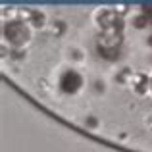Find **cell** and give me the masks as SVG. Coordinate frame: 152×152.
Masks as SVG:
<instances>
[{"instance_id": "cell-1", "label": "cell", "mask_w": 152, "mask_h": 152, "mask_svg": "<svg viewBox=\"0 0 152 152\" xmlns=\"http://www.w3.org/2000/svg\"><path fill=\"white\" fill-rule=\"evenodd\" d=\"M121 31H102L96 39V50L102 58L106 60H115L119 58V48H121Z\"/></svg>"}, {"instance_id": "cell-2", "label": "cell", "mask_w": 152, "mask_h": 152, "mask_svg": "<svg viewBox=\"0 0 152 152\" xmlns=\"http://www.w3.org/2000/svg\"><path fill=\"white\" fill-rule=\"evenodd\" d=\"M2 33H4L6 42H10L12 46H23V45H27V41L31 39L29 27H27L21 19H10V21H6Z\"/></svg>"}, {"instance_id": "cell-3", "label": "cell", "mask_w": 152, "mask_h": 152, "mask_svg": "<svg viewBox=\"0 0 152 152\" xmlns=\"http://www.w3.org/2000/svg\"><path fill=\"white\" fill-rule=\"evenodd\" d=\"M98 25L102 27V31H121L123 29V19L115 10H100L96 15Z\"/></svg>"}, {"instance_id": "cell-4", "label": "cell", "mask_w": 152, "mask_h": 152, "mask_svg": "<svg viewBox=\"0 0 152 152\" xmlns=\"http://www.w3.org/2000/svg\"><path fill=\"white\" fill-rule=\"evenodd\" d=\"M81 87H83V77L77 73V71L67 69V71L62 73V77H60V89H62L64 93L73 94V93H77Z\"/></svg>"}, {"instance_id": "cell-5", "label": "cell", "mask_w": 152, "mask_h": 152, "mask_svg": "<svg viewBox=\"0 0 152 152\" xmlns=\"http://www.w3.org/2000/svg\"><path fill=\"white\" fill-rule=\"evenodd\" d=\"M129 85L135 89V93L139 94H145L148 91V77L145 73H131L129 77Z\"/></svg>"}, {"instance_id": "cell-6", "label": "cell", "mask_w": 152, "mask_h": 152, "mask_svg": "<svg viewBox=\"0 0 152 152\" xmlns=\"http://www.w3.org/2000/svg\"><path fill=\"white\" fill-rule=\"evenodd\" d=\"M21 14H23V18L27 19L29 25H33V27H42L45 25V14H42L41 10H29V8H25Z\"/></svg>"}, {"instance_id": "cell-7", "label": "cell", "mask_w": 152, "mask_h": 152, "mask_svg": "<svg viewBox=\"0 0 152 152\" xmlns=\"http://www.w3.org/2000/svg\"><path fill=\"white\" fill-rule=\"evenodd\" d=\"M133 25L137 27V29H142V27L150 25V18L145 15V14H141V15H137V18H133Z\"/></svg>"}, {"instance_id": "cell-8", "label": "cell", "mask_w": 152, "mask_h": 152, "mask_svg": "<svg viewBox=\"0 0 152 152\" xmlns=\"http://www.w3.org/2000/svg\"><path fill=\"white\" fill-rule=\"evenodd\" d=\"M66 31V23L64 21H54V27H52V35H62Z\"/></svg>"}, {"instance_id": "cell-9", "label": "cell", "mask_w": 152, "mask_h": 152, "mask_svg": "<svg viewBox=\"0 0 152 152\" xmlns=\"http://www.w3.org/2000/svg\"><path fill=\"white\" fill-rule=\"evenodd\" d=\"M85 123H87V125H89V127H94V125H96V119H94V118H93V115H91V118H89V119H87V121H85Z\"/></svg>"}, {"instance_id": "cell-10", "label": "cell", "mask_w": 152, "mask_h": 152, "mask_svg": "<svg viewBox=\"0 0 152 152\" xmlns=\"http://www.w3.org/2000/svg\"><path fill=\"white\" fill-rule=\"evenodd\" d=\"M115 12H118L119 15H121V14H125V12H127V6H118V8H115Z\"/></svg>"}, {"instance_id": "cell-11", "label": "cell", "mask_w": 152, "mask_h": 152, "mask_svg": "<svg viewBox=\"0 0 152 152\" xmlns=\"http://www.w3.org/2000/svg\"><path fill=\"white\" fill-rule=\"evenodd\" d=\"M94 85H96V91H104V83L96 81V83H94Z\"/></svg>"}, {"instance_id": "cell-12", "label": "cell", "mask_w": 152, "mask_h": 152, "mask_svg": "<svg viewBox=\"0 0 152 152\" xmlns=\"http://www.w3.org/2000/svg\"><path fill=\"white\" fill-rule=\"evenodd\" d=\"M146 125H148V127H150V129H152V114L148 115V119H146Z\"/></svg>"}, {"instance_id": "cell-13", "label": "cell", "mask_w": 152, "mask_h": 152, "mask_svg": "<svg viewBox=\"0 0 152 152\" xmlns=\"http://www.w3.org/2000/svg\"><path fill=\"white\" fill-rule=\"evenodd\" d=\"M146 42H148V46H152V35H148V37H146Z\"/></svg>"}]
</instances>
